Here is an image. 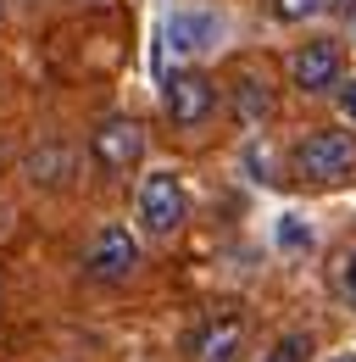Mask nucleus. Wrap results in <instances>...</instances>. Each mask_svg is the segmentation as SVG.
Instances as JSON below:
<instances>
[{"label": "nucleus", "instance_id": "1", "mask_svg": "<svg viewBox=\"0 0 356 362\" xmlns=\"http://www.w3.org/2000/svg\"><path fill=\"white\" fill-rule=\"evenodd\" d=\"M290 173L312 189H334L356 179V134L345 129H317L290 151Z\"/></svg>", "mask_w": 356, "mask_h": 362}, {"label": "nucleus", "instance_id": "2", "mask_svg": "<svg viewBox=\"0 0 356 362\" xmlns=\"http://www.w3.org/2000/svg\"><path fill=\"white\" fill-rule=\"evenodd\" d=\"M134 212H139V228H145L150 240H173L178 228H184V218H189V201H184L178 173H145Z\"/></svg>", "mask_w": 356, "mask_h": 362}, {"label": "nucleus", "instance_id": "3", "mask_svg": "<svg viewBox=\"0 0 356 362\" xmlns=\"http://www.w3.org/2000/svg\"><path fill=\"white\" fill-rule=\"evenodd\" d=\"M89 156H95V168H100L106 179L134 173L139 156H145V123H139V117H106V123H95Z\"/></svg>", "mask_w": 356, "mask_h": 362}, {"label": "nucleus", "instance_id": "4", "mask_svg": "<svg viewBox=\"0 0 356 362\" xmlns=\"http://www.w3.org/2000/svg\"><path fill=\"white\" fill-rule=\"evenodd\" d=\"M84 273L95 284H129L139 273V240H134L123 223H106L84 251Z\"/></svg>", "mask_w": 356, "mask_h": 362}, {"label": "nucleus", "instance_id": "5", "mask_svg": "<svg viewBox=\"0 0 356 362\" xmlns=\"http://www.w3.org/2000/svg\"><path fill=\"white\" fill-rule=\"evenodd\" d=\"M162 106H167L173 129H201V123L218 112V84H212L201 67H178L173 78L162 84Z\"/></svg>", "mask_w": 356, "mask_h": 362}, {"label": "nucleus", "instance_id": "6", "mask_svg": "<svg viewBox=\"0 0 356 362\" xmlns=\"http://www.w3.org/2000/svg\"><path fill=\"white\" fill-rule=\"evenodd\" d=\"M340 67H345L340 40H307V45L290 56V84L301 95H328L340 84Z\"/></svg>", "mask_w": 356, "mask_h": 362}, {"label": "nucleus", "instance_id": "7", "mask_svg": "<svg viewBox=\"0 0 356 362\" xmlns=\"http://www.w3.org/2000/svg\"><path fill=\"white\" fill-rule=\"evenodd\" d=\"M239 346H245V317L212 313L189 334V362H239Z\"/></svg>", "mask_w": 356, "mask_h": 362}, {"label": "nucleus", "instance_id": "8", "mask_svg": "<svg viewBox=\"0 0 356 362\" xmlns=\"http://www.w3.org/2000/svg\"><path fill=\"white\" fill-rule=\"evenodd\" d=\"M73 168H78V156H73L67 139H40V145L23 156V173H28V184H40V189H67V184H73Z\"/></svg>", "mask_w": 356, "mask_h": 362}, {"label": "nucleus", "instance_id": "9", "mask_svg": "<svg viewBox=\"0 0 356 362\" xmlns=\"http://www.w3.org/2000/svg\"><path fill=\"white\" fill-rule=\"evenodd\" d=\"M222 34L218 11H206V6H184V11H173V23H167V45L178 50V56H201V50H212Z\"/></svg>", "mask_w": 356, "mask_h": 362}, {"label": "nucleus", "instance_id": "10", "mask_svg": "<svg viewBox=\"0 0 356 362\" xmlns=\"http://www.w3.org/2000/svg\"><path fill=\"white\" fill-rule=\"evenodd\" d=\"M234 117H239V129H262L273 117V84H267V73H239L234 78Z\"/></svg>", "mask_w": 356, "mask_h": 362}, {"label": "nucleus", "instance_id": "11", "mask_svg": "<svg viewBox=\"0 0 356 362\" xmlns=\"http://www.w3.org/2000/svg\"><path fill=\"white\" fill-rule=\"evenodd\" d=\"M307 357H312V334H284L262 362H307Z\"/></svg>", "mask_w": 356, "mask_h": 362}, {"label": "nucleus", "instance_id": "12", "mask_svg": "<svg viewBox=\"0 0 356 362\" xmlns=\"http://www.w3.org/2000/svg\"><path fill=\"white\" fill-rule=\"evenodd\" d=\"M323 6H328V0H273V17H278V23H307Z\"/></svg>", "mask_w": 356, "mask_h": 362}, {"label": "nucleus", "instance_id": "13", "mask_svg": "<svg viewBox=\"0 0 356 362\" xmlns=\"http://www.w3.org/2000/svg\"><path fill=\"white\" fill-rule=\"evenodd\" d=\"M340 112L356 123V78H340Z\"/></svg>", "mask_w": 356, "mask_h": 362}, {"label": "nucleus", "instance_id": "14", "mask_svg": "<svg viewBox=\"0 0 356 362\" xmlns=\"http://www.w3.org/2000/svg\"><path fill=\"white\" fill-rule=\"evenodd\" d=\"M340 284H345V296L356 301V251L345 257V268H340Z\"/></svg>", "mask_w": 356, "mask_h": 362}, {"label": "nucleus", "instance_id": "15", "mask_svg": "<svg viewBox=\"0 0 356 362\" xmlns=\"http://www.w3.org/2000/svg\"><path fill=\"white\" fill-rule=\"evenodd\" d=\"M328 362H356V357H328Z\"/></svg>", "mask_w": 356, "mask_h": 362}, {"label": "nucleus", "instance_id": "16", "mask_svg": "<svg viewBox=\"0 0 356 362\" xmlns=\"http://www.w3.org/2000/svg\"><path fill=\"white\" fill-rule=\"evenodd\" d=\"M0 168H6V145H0Z\"/></svg>", "mask_w": 356, "mask_h": 362}, {"label": "nucleus", "instance_id": "17", "mask_svg": "<svg viewBox=\"0 0 356 362\" xmlns=\"http://www.w3.org/2000/svg\"><path fill=\"white\" fill-rule=\"evenodd\" d=\"M0 23H6V0H0Z\"/></svg>", "mask_w": 356, "mask_h": 362}]
</instances>
